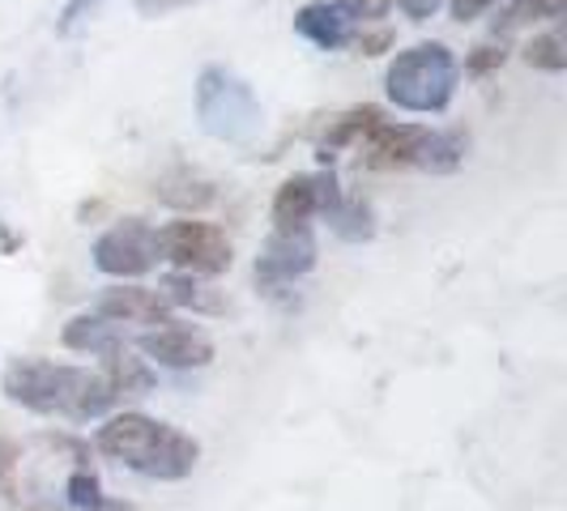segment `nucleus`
Returning a JSON list of instances; mask_svg holds the SVG:
<instances>
[{
  "mask_svg": "<svg viewBox=\"0 0 567 511\" xmlns=\"http://www.w3.org/2000/svg\"><path fill=\"white\" fill-rule=\"evenodd\" d=\"M0 388L13 405L43 414V418H64V423L107 418L115 405V393L107 388L103 371L52 363V358H13L0 375Z\"/></svg>",
  "mask_w": 567,
  "mask_h": 511,
  "instance_id": "nucleus-1",
  "label": "nucleus"
},
{
  "mask_svg": "<svg viewBox=\"0 0 567 511\" xmlns=\"http://www.w3.org/2000/svg\"><path fill=\"white\" fill-rule=\"evenodd\" d=\"M94 448L107 460H115V465L150 478V482H184L200 465V444L193 435H184L179 426L171 423H158L142 409L112 414L107 423L99 426Z\"/></svg>",
  "mask_w": 567,
  "mask_h": 511,
  "instance_id": "nucleus-2",
  "label": "nucleus"
},
{
  "mask_svg": "<svg viewBox=\"0 0 567 511\" xmlns=\"http://www.w3.org/2000/svg\"><path fill=\"white\" fill-rule=\"evenodd\" d=\"M456 85H461V60L440 39L398 52L389 73H384V94L398 103L401 112L414 115L449 112L456 98Z\"/></svg>",
  "mask_w": 567,
  "mask_h": 511,
  "instance_id": "nucleus-3",
  "label": "nucleus"
},
{
  "mask_svg": "<svg viewBox=\"0 0 567 511\" xmlns=\"http://www.w3.org/2000/svg\"><path fill=\"white\" fill-rule=\"evenodd\" d=\"M193 107L205 137L223 145H252L265 128L256 90L227 64H205L193 85Z\"/></svg>",
  "mask_w": 567,
  "mask_h": 511,
  "instance_id": "nucleus-4",
  "label": "nucleus"
},
{
  "mask_svg": "<svg viewBox=\"0 0 567 511\" xmlns=\"http://www.w3.org/2000/svg\"><path fill=\"white\" fill-rule=\"evenodd\" d=\"M158 252L175 273H193V278H218L235 264L227 230L197 218H175L167 227H158Z\"/></svg>",
  "mask_w": 567,
  "mask_h": 511,
  "instance_id": "nucleus-5",
  "label": "nucleus"
},
{
  "mask_svg": "<svg viewBox=\"0 0 567 511\" xmlns=\"http://www.w3.org/2000/svg\"><path fill=\"white\" fill-rule=\"evenodd\" d=\"M94 269L107 273L115 282H133L145 278L150 269H158V227H150L145 218H120L112 230H103L94 239Z\"/></svg>",
  "mask_w": 567,
  "mask_h": 511,
  "instance_id": "nucleus-6",
  "label": "nucleus"
},
{
  "mask_svg": "<svg viewBox=\"0 0 567 511\" xmlns=\"http://www.w3.org/2000/svg\"><path fill=\"white\" fill-rule=\"evenodd\" d=\"M320 260L312 227H274V234L265 239V248L256 255L252 278L256 290L265 294H278L286 285H295L299 278H308Z\"/></svg>",
  "mask_w": 567,
  "mask_h": 511,
  "instance_id": "nucleus-7",
  "label": "nucleus"
},
{
  "mask_svg": "<svg viewBox=\"0 0 567 511\" xmlns=\"http://www.w3.org/2000/svg\"><path fill=\"white\" fill-rule=\"evenodd\" d=\"M338 200H341V184L333 170L286 175L282 188L274 192V227H308L316 213L329 218Z\"/></svg>",
  "mask_w": 567,
  "mask_h": 511,
  "instance_id": "nucleus-8",
  "label": "nucleus"
},
{
  "mask_svg": "<svg viewBox=\"0 0 567 511\" xmlns=\"http://www.w3.org/2000/svg\"><path fill=\"white\" fill-rule=\"evenodd\" d=\"M137 350L145 354V363H158L167 371H200L214 363V337L197 324H175V320L142 333Z\"/></svg>",
  "mask_w": 567,
  "mask_h": 511,
  "instance_id": "nucleus-9",
  "label": "nucleus"
},
{
  "mask_svg": "<svg viewBox=\"0 0 567 511\" xmlns=\"http://www.w3.org/2000/svg\"><path fill=\"white\" fill-rule=\"evenodd\" d=\"M426 142H431V124H398V119H380L368 137H363V163H368L371 170L419 167Z\"/></svg>",
  "mask_w": 567,
  "mask_h": 511,
  "instance_id": "nucleus-10",
  "label": "nucleus"
},
{
  "mask_svg": "<svg viewBox=\"0 0 567 511\" xmlns=\"http://www.w3.org/2000/svg\"><path fill=\"white\" fill-rule=\"evenodd\" d=\"M167 294L163 290H150V285H133V282H120L112 290L99 294L94 303V315L112 320V324H167L171 320Z\"/></svg>",
  "mask_w": 567,
  "mask_h": 511,
  "instance_id": "nucleus-11",
  "label": "nucleus"
},
{
  "mask_svg": "<svg viewBox=\"0 0 567 511\" xmlns=\"http://www.w3.org/2000/svg\"><path fill=\"white\" fill-rule=\"evenodd\" d=\"M295 34L308 39L316 52H341L354 43V22L338 9V0H308L295 13Z\"/></svg>",
  "mask_w": 567,
  "mask_h": 511,
  "instance_id": "nucleus-12",
  "label": "nucleus"
},
{
  "mask_svg": "<svg viewBox=\"0 0 567 511\" xmlns=\"http://www.w3.org/2000/svg\"><path fill=\"white\" fill-rule=\"evenodd\" d=\"M60 341H64V350H73V354H94V358H107L115 350H124L120 324H112V320H103V315H94V312L73 315V320L64 324Z\"/></svg>",
  "mask_w": 567,
  "mask_h": 511,
  "instance_id": "nucleus-13",
  "label": "nucleus"
},
{
  "mask_svg": "<svg viewBox=\"0 0 567 511\" xmlns=\"http://www.w3.org/2000/svg\"><path fill=\"white\" fill-rule=\"evenodd\" d=\"M380 119H384V112H380L375 103L350 107V112H341L338 119H329V128H324V137H320V158L329 163V158H333V154H341V149L363 145V137H368Z\"/></svg>",
  "mask_w": 567,
  "mask_h": 511,
  "instance_id": "nucleus-14",
  "label": "nucleus"
},
{
  "mask_svg": "<svg viewBox=\"0 0 567 511\" xmlns=\"http://www.w3.org/2000/svg\"><path fill=\"white\" fill-rule=\"evenodd\" d=\"M154 197L171 205V209H179V213H200V209H209L218 200V192H214L209 179H200L193 170H171L154 184Z\"/></svg>",
  "mask_w": 567,
  "mask_h": 511,
  "instance_id": "nucleus-15",
  "label": "nucleus"
},
{
  "mask_svg": "<svg viewBox=\"0 0 567 511\" xmlns=\"http://www.w3.org/2000/svg\"><path fill=\"white\" fill-rule=\"evenodd\" d=\"M103 379H107V388L120 397H150L154 393V371L145 358H133V354H124V350H115L107 354V367H103Z\"/></svg>",
  "mask_w": 567,
  "mask_h": 511,
  "instance_id": "nucleus-16",
  "label": "nucleus"
},
{
  "mask_svg": "<svg viewBox=\"0 0 567 511\" xmlns=\"http://www.w3.org/2000/svg\"><path fill=\"white\" fill-rule=\"evenodd\" d=\"M465 154H470V133H461V128H431V142L423 145L419 170L453 175V170H461Z\"/></svg>",
  "mask_w": 567,
  "mask_h": 511,
  "instance_id": "nucleus-17",
  "label": "nucleus"
},
{
  "mask_svg": "<svg viewBox=\"0 0 567 511\" xmlns=\"http://www.w3.org/2000/svg\"><path fill=\"white\" fill-rule=\"evenodd\" d=\"M324 222H329L333 234L346 239V243H368L371 234H375V209H371V200L346 197V192H341V200L333 205V213H329Z\"/></svg>",
  "mask_w": 567,
  "mask_h": 511,
  "instance_id": "nucleus-18",
  "label": "nucleus"
},
{
  "mask_svg": "<svg viewBox=\"0 0 567 511\" xmlns=\"http://www.w3.org/2000/svg\"><path fill=\"white\" fill-rule=\"evenodd\" d=\"M567 0H512L504 4V13L495 18V39L499 34H512V30L520 27H538V22H555V18H564Z\"/></svg>",
  "mask_w": 567,
  "mask_h": 511,
  "instance_id": "nucleus-19",
  "label": "nucleus"
},
{
  "mask_svg": "<svg viewBox=\"0 0 567 511\" xmlns=\"http://www.w3.org/2000/svg\"><path fill=\"white\" fill-rule=\"evenodd\" d=\"M163 294H167L171 307H188V312H223V299L209 290V285H200V278L193 273H167L163 278Z\"/></svg>",
  "mask_w": 567,
  "mask_h": 511,
  "instance_id": "nucleus-20",
  "label": "nucleus"
},
{
  "mask_svg": "<svg viewBox=\"0 0 567 511\" xmlns=\"http://www.w3.org/2000/svg\"><path fill=\"white\" fill-rule=\"evenodd\" d=\"M520 60L529 64V69H538V73H564L567 69V39L559 30H550V34H534L525 48H520Z\"/></svg>",
  "mask_w": 567,
  "mask_h": 511,
  "instance_id": "nucleus-21",
  "label": "nucleus"
},
{
  "mask_svg": "<svg viewBox=\"0 0 567 511\" xmlns=\"http://www.w3.org/2000/svg\"><path fill=\"white\" fill-rule=\"evenodd\" d=\"M64 494H69V508H78V511H99V503L107 499L99 478H94L90 469H78V473L64 482Z\"/></svg>",
  "mask_w": 567,
  "mask_h": 511,
  "instance_id": "nucleus-22",
  "label": "nucleus"
},
{
  "mask_svg": "<svg viewBox=\"0 0 567 511\" xmlns=\"http://www.w3.org/2000/svg\"><path fill=\"white\" fill-rule=\"evenodd\" d=\"M18 469H22V448L0 435V499H18Z\"/></svg>",
  "mask_w": 567,
  "mask_h": 511,
  "instance_id": "nucleus-23",
  "label": "nucleus"
},
{
  "mask_svg": "<svg viewBox=\"0 0 567 511\" xmlns=\"http://www.w3.org/2000/svg\"><path fill=\"white\" fill-rule=\"evenodd\" d=\"M504 60H508V48H504V39H499V43H478V48L465 56V73H470V77H486V73L504 69Z\"/></svg>",
  "mask_w": 567,
  "mask_h": 511,
  "instance_id": "nucleus-24",
  "label": "nucleus"
},
{
  "mask_svg": "<svg viewBox=\"0 0 567 511\" xmlns=\"http://www.w3.org/2000/svg\"><path fill=\"white\" fill-rule=\"evenodd\" d=\"M99 4L103 0H69L64 9H60V18H56V34L60 39H69V34H78V30L99 13Z\"/></svg>",
  "mask_w": 567,
  "mask_h": 511,
  "instance_id": "nucleus-25",
  "label": "nucleus"
},
{
  "mask_svg": "<svg viewBox=\"0 0 567 511\" xmlns=\"http://www.w3.org/2000/svg\"><path fill=\"white\" fill-rule=\"evenodd\" d=\"M398 0H338V9L350 22H380Z\"/></svg>",
  "mask_w": 567,
  "mask_h": 511,
  "instance_id": "nucleus-26",
  "label": "nucleus"
},
{
  "mask_svg": "<svg viewBox=\"0 0 567 511\" xmlns=\"http://www.w3.org/2000/svg\"><path fill=\"white\" fill-rule=\"evenodd\" d=\"M393 43H398V34H393V30H389V27H380V30H363V34L354 39V48H359L363 56H384V52H389Z\"/></svg>",
  "mask_w": 567,
  "mask_h": 511,
  "instance_id": "nucleus-27",
  "label": "nucleus"
},
{
  "mask_svg": "<svg viewBox=\"0 0 567 511\" xmlns=\"http://www.w3.org/2000/svg\"><path fill=\"white\" fill-rule=\"evenodd\" d=\"M193 4H205V0H137V13L150 18V22H158V18L179 13V9H193Z\"/></svg>",
  "mask_w": 567,
  "mask_h": 511,
  "instance_id": "nucleus-28",
  "label": "nucleus"
},
{
  "mask_svg": "<svg viewBox=\"0 0 567 511\" xmlns=\"http://www.w3.org/2000/svg\"><path fill=\"white\" fill-rule=\"evenodd\" d=\"M449 4H453V22L465 27V22H478L483 13H491L499 0H449Z\"/></svg>",
  "mask_w": 567,
  "mask_h": 511,
  "instance_id": "nucleus-29",
  "label": "nucleus"
},
{
  "mask_svg": "<svg viewBox=\"0 0 567 511\" xmlns=\"http://www.w3.org/2000/svg\"><path fill=\"white\" fill-rule=\"evenodd\" d=\"M444 4H449V0H401V13H405L410 22H426V18H435Z\"/></svg>",
  "mask_w": 567,
  "mask_h": 511,
  "instance_id": "nucleus-30",
  "label": "nucleus"
},
{
  "mask_svg": "<svg viewBox=\"0 0 567 511\" xmlns=\"http://www.w3.org/2000/svg\"><path fill=\"white\" fill-rule=\"evenodd\" d=\"M99 511H137V503H124V499H103Z\"/></svg>",
  "mask_w": 567,
  "mask_h": 511,
  "instance_id": "nucleus-31",
  "label": "nucleus"
},
{
  "mask_svg": "<svg viewBox=\"0 0 567 511\" xmlns=\"http://www.w3.org/2000/svg\"><path fill=\"white\" fill-rule=\"evenodd\" d=\"M30 511H56V508H30Z\"/></svg>",
  "mask_w": 567,
  "mask_h": 511,
  "instance_id": "nucleus-32",
  "label": "nucleus"
}]
</instances>
